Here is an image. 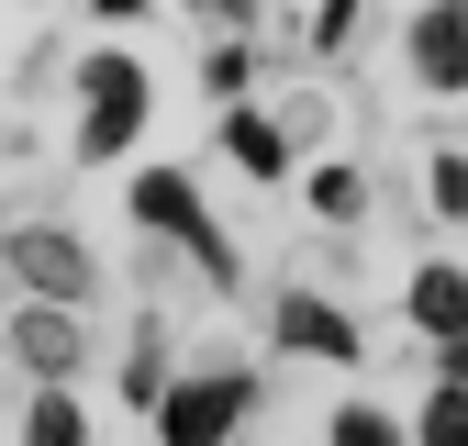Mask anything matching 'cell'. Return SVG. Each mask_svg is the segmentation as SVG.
Returning <instances> with one entry per match:
<instances>
[{"instance_id": "cell-11", "label": "cell", "mask_w": 468, "mask_h": 446, "mask_svg": "<svg viewBox=\"0 0 468 446\" xmlns=\"http://www.w3.org/2000/svg\"><path fill=\"white\" fill-rule=\"evenodd\" d=\"M424 435H435V446H457V435H468V379H457V390H446V402L424 413Z\"/></svg>"}, {"instance_id": "cell-5", "label": "cell", "mask_w": 468, "mask_h": 446, "mask_svg": "<svg viewBox=\"0 0 468 446\" xmlns=\"http://www.w3.org/2000/svg\"><path fill=\"white\" fill-rule=\"evenodd\" d=\"M413 324L446 334V346H468V279H457V268H424V279H413Z\"/></svg>"}, {"instance_id": "cell-7", "label": "cell", "mask_w": 468, "mask_h": 446, "mask_svg": "<svg viewBox=\"0 0 468 446\" xmlns=\"http://www.w3.org/2000/svg\"><path fill=\"white\" fill-rule=\"evenodd\" d=\"M23 357H34V368H68V357H79L68 313H23Z\"/></svg>"}, {"instance_id": "cell-2", "label": "cell", "mask_w": 468, "mask_h": 446, "mask_svg": "<svg viewBox=\"0 0 468 446\" xmlns=\"http://www.w3.org/2000/svg\"><path fill=\"white\" fill-rule=\"evenodd\" d=\"M134 123H145V79L123 68V56H101V68H90V123H79V156L134 145Z\"/></svg>"}, {"instance_id": "cell-3", "label": "cell", "mask_w": 468, "mask_h": 446, "mask_svg": "<svg viewBox=\"0 0 468 446\" xmlns=\"http://www.w3.org/2000/svg\"><path fill=\"white\" fill-rule=\"evenodd\" d=\"M134 212L156 223V235H179V246H201V268H234V257H223V235L201 223V201H190V179H167V167H156V179H134Z\"/></svg>"}, {"instance_id": "cell-1", "label": "cell", "mask_w": 468, "mask_h": 446, "mask_svg": "<svg viewBox=\"0 0 468 446\" xmlns=\"http://www.w3.org/2000/svg\"><path fill=\"white\" fill-rule=\"evenodd\" d=\"M234 424H246V368L190 379V390H167V402H156V435H167V446H212V435H234Z\"/></svg>"}, {"instance_id": "cell-9", "label": "cell", "mask_w": 468, "mask_h": 446, "mask_svg": "<svg viewBox=\"0 0 468 446\" xmlns=\"http://www.w3.org/2000/svg\"><path fill=\"white\" fill-rule=\"evenodd\" d=\"M23 424H34V435H56V446H79V435H90V424H79V402H56V390H45Z\"/></svg>"}, {"instance_id": "cell-13", "label": "cell", "mask_w": 468, "mask_h": 446, "mask_svg": "<svg viewBox=\"0 0 468 446\" xmlns=\"http://www.w3.org/2000/svg\"><path fill=\"white\" fill-rule=\"evenodd\" d=\"M101 12H134V0H101Z\"/></svg>"}, {"instance_id": "cell-12", "label": "cell", "mask_w": 468, "mask_h": 446, "mask_svg": "<svg viewBox=\"0 0 468 446\" xmlns=\"http://www.w3.org/2000/svg\"><path fill=\"white\" fill-rule=\"evenodd\" d=\"M435 201H446V212H468V167H457V156L435 167Z\"/></svg>"}, {"instance_id": "cell-10", "label": "cell", "mask_w": 468, "mask_h": 446, "mask_svg": "<svg viewBox=\"0 0 468 446\" xmlns=\"http://www.w3.org/2000/svg\"><path fill=\"white\" fill-rule=\"evenodd\" d=\"M234 156H246V167H279V134L257 123V112H234Z\"/></svg>"}, {"instance_id": "cell-4", "label": "cell", "mask_w": 468, "mask_h": 446, "mask_svg": "<svg viewBox=\"0 0 468 446\" xmlns=\"http://www.w3.org/2000/svg\"><path fill=\"white\" fill-rule=\"evenodd\" d=\"M413 68L435 90H468V0H435V12L413 23Z\"/></svg>"}, {"instance_id": "cell-8", "label": "cell", "mask_w": 468, "mask_h": 446, "mask_svg": "<svg viewBox=\"0 0 468 446\" xmlns=\"http://www.w3.org/2000/svg\"><path fill=\"white\" fill-rule=\"evenodd\" d=\"M279 334H302V346H324V357H346V324H335L324 302H279Z\"/></svg>"}, {"instance_id": "cell-6", "label": "cell", "mask_w": 468, "mask_h": 446, "mask_svg": "<svg viewBox=\"0 0 468 446\" xmlns=\"http://www.w3.org/2000/svg\"><path fill=\"white\" fill-rule=\"evenodd\" d=\"M12 268H34L56 302H79V291H90V279H79V246H68V235H23V246H12Z\"/></svg>"}]
</instances>
